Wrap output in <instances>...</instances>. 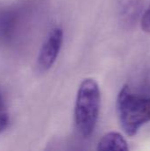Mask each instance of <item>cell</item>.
<instances>
[{
    "label": "cell",
    "mask_w": 150,
    "mask_h": 151,
    "mask_svg": "<svg viewBox=\"0 0 150 151\" xmlns=\"http://www.w3.org/2000/svg\"><path fill=\"white\" fill-rule=\"evenodd\" d=\"M101 108V90L92 78L84 79L78 88L74 106V124L78 133L88 138L97 125Z\"/></svg>",
    "instance_id": "obj_1"
},
{
    "label": "cell",
    "mask_w": 150,
    "mask_h": 151,
    "mask_svg": "<svg viewBox=\"0 0 150 151\" xmlns=\"http://www.w3.org/2000/svg\"><path fill=\"white\" fill-rule=\"evenodd\" d=\"M116 109L120 126L130 137L135 136L144 125L150 122V97L133 94L126 85L118 95Z\"/></svg>",
    "instance_id": "obj_2"
},
{
    "label": "cell",
    "mask_w": 150,
    "mask_h": 151,
    "mask_svg": "<svg viewBox=\"0 0 150 151\" xmlns=\"http://www.w3.org/2000/svg\"><path fill=\"white\" fill-rule=\"evenodd\" d=\"M63 41L64 33L62 28L57 27L49 32L36 58L35 68L37 73H45L54 65L61 50Z\"/></svg>",
    "instance_id": "obj_3"
},
{
    "label": "cell",
    "mask_w": 150,
    "mask_h": 151,
    "mask_svg": "<svg viewBox=\"0 0 150 151\" xmlns=\"http://www.w3.org/2000/svg\"><path fill=\"white\" fill-rule=\"evenodd\" d=\"M21 13L15 6L0 8V42L11 43L18 35Z\"/></svg>",
    "instance_id": "obj_4"
},
{
    "label": "cell",
    "mask_w": 150,
    "mask_h": 151,
    "mask_svg": "<svg viewBox=\"0 0 150 151\" xmlns=\"http://www.w3.org/2000/svg\"><path fill=\"white\" fill-rule=\"evenodd\" d=\"M129 150L126 139L118 132H109L104 134L97 144V150L126 151Z\"/></svg>",
    "instance_id": "obj_5"
},
{
    "label": "cell",
    "mask_w": 150,
    "mask_h": 151,
    "mask_svg": "<svg viewBox=\"0 0 150 151\" xmlns=\"http://www.w3.org/2000/svg\"><path fill=\"white\" fill-rule=\"evenodd\" d=\"M10 123L8 107L3 91L0 88V134L6 130Z\"/></svg>",
    "instance_id": "obj_6"
},
{
    "label": "cell",
    "mask_w": 150,
    "mask_h": 151,
    "mask_svg": "<svg viewBox=\"0 0 150 151\" xmlns=\"http://www.w3.org/2000/svg\"><path fill=\"white\" fill-rule=\"evenodd\" d=\"M141 26V28L144 32L150 33V5L149 6V8L145 11L144 14L142 15Z\"/></svg>",
    "instance_id": "obj_7"
}]
</instances>
